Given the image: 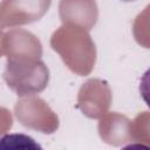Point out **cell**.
Instances as JSON below:
<instances>
[{
  "instance_id": "3957f363",
  "label": "cell",
  "mask_w": 150,
  "mask_h": 150,
  "mask_svg": "<svg viewBox=\"0 0 150 150\" xmlns=\"http://www.w3.org/2000/svg\"><path fill=\"white\" fill-rule=\"evenodd\" d=\"M14 115L23 127L42 134H54L60 125L56 112L48 103L35 95L23 96L14 105Z\"/></svg>"
},
{
  "instance_id": "277c9868",
  "label": "cell",
  "mask_w": 150,
  "mask_h": 150,
  "mask_svg": "<svg viewBox=\"0 0 150 150\" xmlns=\"http://www.w3.org/2000/svg\"><path fill=\"white\" fill-rule=\"evenodd\" d=\"M50 4L52 0H1L0 28L33 23L47 13Z\"/></svg>"
},
{
  "instance_id": "52a82bcc",
  "label": "cell",
  "mask_w": 150,
  "mask_h": 150,
  "mask_svg": "<svg viewBox=\"0 0 150 150\" xmlns=\"http://www.w3.org/2000/svg\"><path fill=\"white\" fill-rule=\"evenodd\" d=\"M59 15L63 25H74L90 30L98 19L96 0H60Z\"/></svg>"
},
{
  "instance_id": "7a4b0ae2",
  "label": "cell",
  "mask_w": 150,
  "mask_h": 150,
  "mask_svg": "<svg viewBox=\"0 0 150 150\" xmlns=\"http://www.w3.org/2000/svg\"><path fill=\"white\" fill-rule=\"evenodd\" d=\"M2 77L11 90L19 97H23L46 89L49 82V69L41 59H7Z\"/></svg>"
},
{
  "instance_id": "4fadbf2b",
  "label": "cell",
  "mask_w": 150,
  "mask_h": 150,
  "mask_svg": "<svg viewBox=\"0 0 150 150\" xmlns=\"http://www.w3.org/2000/svg\"><path fill=\"white\" fill-rule=\"evenodd\" d=\"M123 1H135V0H123Z\"/></svg>"
},
{
  "instance_id": "9c48e42d",
  "label": "cell",
  "mask_w": 150,
  "mask_h": 150,
  "mask_svg": "<svg viewBox=\"0 0 150 150\" xmlns=\"http://www.w3.org/2000/svg\"><path fill=\"white\" fill-rule=\"evenodd\" d=\"M150 117L148 111L139 112L131 121V142L139 144H150Z\"/></svg>"
},
{
  "instance_id": "8fae6325",
  "label": "cell",
  "mask_w": 150,
  "mask_h": 150,
  "mask_svg": "<svg viewBox=\"0 0 150 150\" xmlns=\"http://www.w3.org/2000/svg\"><path fill=\"white\" fill-rule=\"evenodd\" d=\"M12 125H13V117L11 111L5 107H0V137L5 135L7 131H9Z\"/></svg>"
},
{
  "instance_id": "7c38bea8",
  "label": "cell",
  "mask_w": 150,
  "mask_h": 150,
  "mask_svg": "<svg viewBox=\"0 0 150 150\" xmlns=\"http://www.w3.org/2000/svg\"><path fill=\"white\" fill-rule=\"evenodd\" d=\"M4 36H5V33L0 30V57L2 55H5V50H4Z\"/></svg>"
},
{
  "instance_id": "30bf717a",
  "label": "cell",
  "mask_w": 150,
  "mask_h": 150,
  "mask_svg": "<svg viewBox=\"0 0 150 150\" xmlns=\"http://www.w3.org/2000/svg\"><path fill=\"white\" fill-rule=\"evenodd\" d=\"M0 149H41V146L27 135L5 134L0 137Z\"/></svg>"
},
{
  "instance_id": "6da1fadb",
  "label": "cell",
  "mask_w": 150,
  "mask_h": 150,
  "mask_svg": "<svg viewBox=\"0 0 150 150\" xmlns=\"http://www.w3.org/2000/svg\"><path fill=\"white\" fill-rule=\"evenodd\" d=\"M50 47L71 73L86 76L93 71L96 63V46L89 30L74 25H62L52 34Z\"/></svg>"
},
{
  "instance_id": "ba28073f",
  "label": "cell",
  "mask_w": 150,
  "mask_h": 150,
  "mask_svg": "<svg viewBox=\"0 0 150 150\" xmlns=\"http://www.w3.org/2000/svg\"><path fill=\"white\" fill-rule=\"evenodd\" d=\"M98 120V135L104 143L121 146L131 142V121L125 115L107 111Z\"/></svg>"
},
{
  "instance_id": "8992f818",
  "label": "cell",
  "mask_w": 150,
  "mask_h": 150,
  "mask_svg": "<svg viewBox=\"0 0 150 150\" xmlns=\"http://www.w3.org/2000/svg\"><path fill=\"white\" fill-rule=\"evenodd\" d=\"M4 50L7 59L12 60H39L42 56L40 40L33 33L21 28H14L5 33Z\"/></svg>"
},
{
  "instance_id": "5b68a950",
  "label": "cell",
  "mask_w": 150,
  "mask_h": 150,
  "mask_svg": "<svg viewBox=\"0 0 150 150\" xmlns=\"http://www.w3.org/2000/svg\"><path fill=\"white\" fill-rule=\"evenodd\" d=\"M112 94L107 81L89 79L79 89L77 109L88 118L96 120L104 115L111 104Z\"/></svg>"
}]
</instances>
